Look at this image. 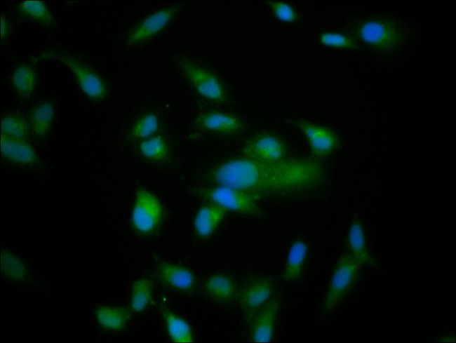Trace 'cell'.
I'll list each match as a JSON object with an SVG mask.
<instances>
[{"label":"cell","instance_id":"obj_10","mask_svg":"<svg viewBox=\"0 0 456 343\" xmlns=\"http://www.w3.org/2000/svg\"><path fill=\"white\" fill-rule=\"evenodd\" d=\"M288 123L304 133L316 156L326 157L336 149L338 140L332 130L304 120H292L288 121Z\"/></svg>","mask_w":456,"mask_h":343},{"label":"cell","instance_id":"obj_28","mask_svg":"<svg viewBox=\"0 0 456 343\" xmlns=\"http://www.w3.org/2000/svg\"><path fill=\"white\" fill-rule=\"evenodd\" d=\"M159 126V119L154 114H146L134 124L130 136L133 139L147 138L156 132Z\"/></svg>","mask_w":456,"mask_h":343},{"label":"cell","instance_id":"obj_22","mask_svg":"<svg viewBox=\"0 0 456 343\" xmlns=\"http://www.w3.org/2000/svg\"><path fill=\"white\" fill-rule=\"evenodd\" d=\"M161 312L166 321L169 336L173 342H193L191 328L187 322L166 307L161 309Z\"/></svg>","mask_w":456,"mask_h":343},{"label":"cell","instance_id":"obj_24","mask_svg":"<svg viewBox=\"0 0 456 343\" xmlns=\"http://www.w3.org/2000/svg\"><path fill=\"white\" fill-rule=\"evenodd\" d=\"M12 82L15 90L23 96L30 95L36 85V74L28 65L19 66L14 72Z\"/></svg>","mask_w":456,"mask_h":343},{"label":"cell","instance_id":"obj_17","mask_svg":"<svg viewBox=\"0 0 456 343\" xmlns=\"http://www.w3.org/2000/svg\"><path fill=\"white\" fill-rule=\"evenodd\" d=\"M307 251V245L302 241H297L292 245L282 274V278L285 283H293L301 278Z\"/></svg>","mask_w":456,"mask_h":343},{"label":"cell","instance_id":"obj_31","mask_svg":"<svg viewBox=\"0 0 456 343\" xmlns=\"http://www.w3.org/2000/svg\"><path fill=\"white\" fill-rule=\"evenodd\" d=\"M1 39H5L6 36L7 34L8 33V25L7 24L6 20L5 18L1 15Z\"/></svg>","mask_w":456,"mask_h":343},{"label":"cell","instance_id":"obj_1","mask_svg":"<svg viewBox=\"0 0 456 343\" xmlns=\"http://www.w3.org/2000/svg\"><path fill=\"white\" fill-rule=\"evenodd\" d=\"M204 177L213 185L236 188L258 200H286L302 198L321 187L326 172L312 159L259 161L243 156L213 166Z\"/></svg>","mask_w":456,"mask_h":343},{"label":"cell","instance_id":"obj_26","mask_svg":"<svg viewBox=\"0 0 456 343\" xmlns=\"http://www.w3.org/2000/svg\"><path fill=\"white\" fill-rule=\"evenodd\" d=\"M29 126L27 122L18 116H6L1 120V135L20 140L28 137Z\"/></svg>","mask_w":456,"mask_h":343},{"label":"cell","instance_id":"obj_6","mask_svg":"<svg viewBox=\"0 0 456 343\" xmlns=\"http://www.w3.org/2000/svg\"><path fill=\"white\" fill-rule=\"evenodd\" d=\"M275 288L274 279L267 276H257L248 281L238 294L241 309L249 318L273 297Z\"/></svg>","mask_w":456,"mask_h":343},{"label":"cell","instance_id":"obj_8","mask_svg":"<svg viewBox=\"0 0 456 343\" xmlns=\"http://www.w3.org/2000/svg\"><path fill=\"white\" fill-rule=\"evenodd\" d=\"M243 156L259 161H275L286 158V144L271 134H261L249 140L243 148Z\"/></svg>","mask_w":456,"mask_h":343},{"label":"cell","instance_id":"obj_18","mask_svg":"<svg viewBox=\"0 0 456 343\" xmlns=\"http://www.w3.org/2000/svg\"><path fill=\"white\" fill-rule=\"evenodd\" d=\"M348 245L349 253L361 266L368 265L373 268L379 267L367 250L362 227L357 221L354 222L349 228Z\"/></svg>","mask_w":456,"mask_h":343},{"label":"cell","instance_id":"obj_13","mask_svg":"<svg viewBox=\"0 0 456 343\" xmlns=\"http://www.w3.org/2000/svg\"><path fill=\"white\" fill-rule=\"evenodd\" d=\"M361 37L367 43L380 48H390L399 40L396 29L383 21H370L360 29Z\"/></svg>","mask_w":456,"mask_h":343},{"label":"cell","instance_id":"obj_3","mask_svg":"<svg viewBox=\"0 0 456 343\" xmlns=\"http://www.w3.org/2000/svg\"><path fill=\"white\" fill-rule=\"evenodd\" d=\"M198 196L208 202L217 203L227 210L234 213L260 216L258 199L243 190L224 185H211L196 188Z\"/></svg>","mask_w":456,"mask_h":343},{"label":"cell","instance_id":"obj_2","mask_svg":"<svg viewBox=\"0 0 456 343\" xmlns=\"http://www.w3.org/2000/svg\"><path fill=\"white\" fill-rule=\"evenodd\" d=\"M361 267L350 253L340 257L323 300V312H331L349 295L358 281Z\"/></svg>","mask_w":456,"mask_h":343},{"label":"cell","instance_id":"obj_14","mask_svg":"<svg viewBox=\"0 0 456 343\" xmlns=\"http://www.w3.org/2000/svg\"><path fill=\"white\" fill-rule=\"evenodd\" d=\"M158 276L168 288L181 292H190L195 287L196 278L193 272L184 267L162 264L158 269Z\"/></svg>","mask_w":456,"mask_h":343},{"label":"cell","instance_id":"obj_21","mask_svg":"<svg viewBox=\"0 0 456 343\" xmlns=\"http://www.w3.org/2000/svg\"><path fill=\"white\" fill-rule=\"evenodd\" d=\"M1 152L4 156L16 162L33 163L36 161L34 149L23 140L1 135Z\"/></svg>","mask_w":456,"mask_h":343},{"label":"cell","instance_id":"obj_25","mask_svg":"<svg viewBox=\"0 0 456 343\" xmlns=\"http://www.w3.org/2000/svg\"><path fill=\"white\" fill-rule=\"evenodd\" d=\"M141 154L153 161H165L169 156V148L166 140L160 135L147 139L140 146Z\"/></svg>","mask_w":456,"mask_h":343},{"label":"cell","instance_id":"obj_23","mask_svg":"<svg viewBox=\"0 0 456 343\" xmlns=\"http://www.w3.org/2000/svg\"><path fill=\"white\" fill-rule=\"evenodd\" d=\"M54 117V107L45 102L38 105L31 115V128L37 137H44L49 132Z\"/></svg>","mask_w":456,"mask_h":343},{"label":"cell","instance_id":"obj_29","mask_svg":"<svg viewBox=\"0 0 456 343\" xmlns=\"http://www.w3.org/2000/svg\"><path fill=\"white\" fill-rule=\"evenodd\" d=\"M320 39L322 43L327 46L351 49L357 48V46L353 40L338 34L326 33L321 35Z\"/></svg>","mask_w":456,"mask_h":343},{"label":"cell","instance_id":"obj_9","mask_svg":"<svg viewBox=\"0 0 456 343\" xmlns=\"http://www.w3.org/2000/svg\"><path fill=\"white\" fill-rule=\"evenodd\" d=\"M196 127L205 133L234 135L243 132L246 125L240 117L226 112L211 111L205 112L196 120Z\"/></svg>","mask_w":456,"mask_h":343},{"label":"cell","instance_id":"obj_7","mask_svg":"<svg viewBox=\"0 0 456 343\" xmlns=\"http://www.w3.org/2000/svg\"><path fill=\"white\" fill-rule=\"evenodd\" d=\"M162 217V207L156 197L147 191H139L132 213L135 228L142 233L152 232L159 226Z\"/></svg>","mask_w":456,"mask_h":343},{"label":"cell","instance_id":"obj_19","mask_svg":"<svg viewBox=\"0 0 456 343\" xmlns=\"http://www.w3.org/2000/svg\"><path fill=\"white\" fill-rule=\"evenodd\" d=\"M16 13L21 18L41 26L51 27L54 24L53 16L43 1H22L17 6Z\"/></svg>","mask_w":456,"mask_h":343},{"label":"cell","instance_id":"obj_12","mask_svg":"<svg viewBox=\"0 0 456 343\" xmlns=\"http://www.w3.org/2000/svg\"><path fill=\"white\" fill-rule=\"evenodd\" d=\"M279 308L280 299L273 296L257 311L251 318L250 333L251 341L257 342L271 341Z\"/></svg>","mask_w":456,"mask_h":343},{"label":"cell","instance_id":"obj_20","mask_svg":"<svg viewBox=\"0 0 456 343\" xmlns=\"http://www.w3.org/2000/svg\"><path fill=\"white\" fill-rule=\"evenodd\" d=\"M95 316L103 328L119 331L124 328L130 318V313L121 307H100L95 311Z\"/></svg>","mask_w":456,"mask_h":343},{"label":"cell","instance_id":"obj_16","mask_svg":"<svg viewBox=\"0 0 456 343\" xmlns=\"http://www.w3.org/2000/svg\"><path fill=\"white\" fill-rule=\"evenodd\" d=\"M227 211L222 206L212 202L202 206L194 220L196 234L201 238L210 236L217 228Z\"/></svg>","mask_w":456,"mask_h":343},{"label":"cell","instance_id":"obj_27","mask_svg":"<svg viewBox=\"0 0 456 343\" xmlns=\"http://www.w3.org/2000/svg\"><path fill=\"white\" fill-rule=\"evenodd\" d=\"M152 288L150 282L145 279L135 281L132 288L130 308L136 313L142 311L151 299Z\"/></svg>","mask_w":456,"mask_h":343},{"label":"cell","instance_id":"obj_4","mask_svg":"<svg viewBox=\"0 0 456 343\" xmlns=\"http://www.w3.org/2000/svg\"><path fill=\"white\" fill-rule=\"evenodd\" d=\"M180 67L191 87L201 97L217 103L227 100L222 83L210 71L185 58L180 60Z\"/></svg>","mask_w":456,"mask_h":343},{"label":"cell","instance_id":"obj_11","mask_svg":"<svg viewBox=\"0 0 456 343\" xmlns=\"http://www.w3.org/2000/svg\"><path fill=\"white\" fill-rule=\"evenodd\" d=\"M178 6L167 7L147 17L133 29H132L126 41L130 45L142 43L160 32L176 13Z\"/></svg>","mask_w":456,"mask_h":343},{"label":"cell","instance_id":"obj_15","mask_svg":"<svg viewBox=\"0 0 456 343\" xmlns=\"http://www.w3.org/2000/svg\"><path fill=\"white\" fill-rule=\"evenodd\" d=\"M203 291L209 299L221 304H229L237 296L234 280L225 274L210 276L203 283Z\"/></svg>","mask_w":456,"mask_h":343},{"label":"cell","instance_id":"obj_30","mask_svg":"<svg viewBox=\"0 0 456 343\" xmlns=\"http://www.w3.org/2000/svg\"><path fill=\"white\" fill-rule=\"evenodd\" d=\"M269 4L280 20L285 22H292L295 20V12L289 5L279 1H270Z\"/></svg>","mask_w":456,"mask_h":343},{"label":"cell","instance_id":"obj_5","mask_svg":"<svg viewBox=\"0 0 456 343\" xmlns=\"http://www.w3.org/2000/svg\"><path fill=\"white\" fill-rule=\"evenodd\" d=\"M43 58L60 60L72 70L81 88L90 97L99 100L105 96L106 88L103 81L76 58L60 51L46 53Z\"/></svg>","mask_w":456,"mask_h":343}]
</instances>
